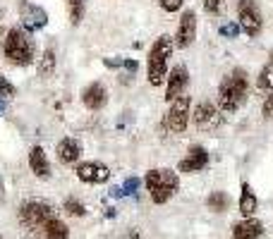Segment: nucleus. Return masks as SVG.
Returning a JSON list of instances; mask_svg holds the SVG:
<instances>
[{"label": "nucleus", "instance_id": "obj_26", "mask_svg": "<svg viewBox=\"0 0 273 239\" xmlns=\"http://www.w3.org/2000/svg\"><path fill=\"white\" fill-rule=\"evenodd\" d=\"M139 184H141V182L137 180V177H130V180H125V184L120 187V191H122V196H132V194H137Z\"/></svg>", "mask_w": 273, "mask_h": 239}, {"label": "nucleus", "instance_id": "obj_16", "mask_svg": "<svg viewBox=\"0 0 273 239\" xmlns=\"http://www.w3.org/2000/svg\"><path fill=\"white\" fill-rule=\"evenodd\" d=\"M29 167H31V172L36 175V177H41V180L51 177V165H48V158H46L41 146H34L29 151Z\"/></svg>", "mask_w": 273, "mask_h": 239}, {"label": "nucleus", "instance_id": "obj_24", "mask_svg": "<svg viewBox=\"0 0 273 239\" xmlns=\"http://www.w3.org/2000/svg\"><path fill=\"white\" fill-rule=\"evenodd\" d=\"M204 3V10L211 12V15H223L225 12V0H201Z\"/></svg>", "mask_w": 273, "mask_h": 239}, {"label": "nucleus", "instance_id": "obj_33", "mask_svg": "<svg viewBox=\"0 0 273 239\" xmlns=\"http://www.w3.org/2000/svg\"><path fill=\"white\" fill-rule=\"evenodd\" d=\"M268 58H271V60H268V62H273V51H271V53H268Z\"/></svg>", "mask_w": 273, "mask_h": 239}, {"label": "nucleus", "instance_id": "obj_9", "mask_svg": "<svg viewBox=\"0 0 273 239\" xmlns=\"http://www.w3.org/2000/svg\"><path fill=\"white\" fill-rule=\"evenodd\" d=\"M197 38V15L194 10H185L182 12V19L177 24V31H175V44L177 48H190Z\"/></svg>", "mask_w": 273, "mask_h": 239}, {"label": "nucleus", "instance_id": "obj_31", "mask_svg": "<svg viewBox=\"0 0 273 239\" xmlns=\"http://www.w3.org/2000/svg\"><path fill=\"white\" fill-rule=\"evenodd\" d=\"M111 194L115 196V199H120V196H122V191H120V187H113V189H111Z\"/></svg>", "mask_w": 273, "mask_h": 239}, {"label": "nucleus", "instance_id": "obj_7", "mask_svg": "<svg viewBox=\"0 0 273 239\" xmlns=\"http://www.w3.org/2000/svg\"><path fill=\"white\" fill-rule=\"evenodd\" d=\"M237 19H240V29L247 34V36H259L261 31V12H259L257 3L254 0H240L237 3Z\"/></svg>", "mask_w": 273, "mask_h": 239}, {"label": "nucleus", "instance_id": "obj_20", "mask_svg": "<svg viewBox=\"0 0 273 239\" xmlns=\"http://www.w3.org/2000/svg\"><path fill=\"white\" fill-rule=\"evenodd\" d=\"M206 206H208V210H214V213H225L230 206V196L225 194V191H214V194L208 196Z\"/></svg>", "mask_w": 273, "mask_h": 239}, {"label": "nucleus", "instance_id": "obj_29", "mask_svg": "<svg viewBox=\"0 0 273 239\" xmlns=\"http://www.w3.org/2000/svg\"><path fill=\"white\" fill-rule=\"evenodd\" d=\"M158 5H161L165 12H177V10L182 8V0H158Z\"/></svg>", "mask_w": 273, "mask_h": 239}, {"label": "nucleus", "instance_id": "obj_11", "mask_svg": "<svg viewBox=\"0 0 273 239\" xmlns=\"http://www.w3.org/2000/svg\"><path fill=\"white\" fill-rule=\"evenodd\" d=\"M77 177L87 184H103L111 177V170L103 165V163H96V160H87L77 167Z\"/></svg>", "mask_w": 273, "mask_h": 239}, {"label": "nucleus", "instance_id": "obj_5", "mask_svg": "<svg viewBox=\"0 0 273 239\" xmlns=\"http://www.w3.org/2000/svg\"><path fill=\"white\" fill-rule=\"evenodd\" d=\"M53 215V206L46 201H38V199H31V201H24L19 206V220H22L24 227L29 230H41Z\"/></svg>", "mask_w": 273, "mask_h": 239}, {"label": "nucleus", "instance_id": "obj_8", "mask_svg": "<svg viewBox=\"0 0 273 239\" xmlns=\"http://www.w3.org/2000/svg\"><path fill=\"white\" fill-rule=\"evenodd\" d=\"M165 79H168V84H165V96H163L165 101L173 103L175 98L185 96V89H187V84H190V72H187L185 65H175Z\"/></svg>", "mask_w": 273, "mask_h": 239}, {"label": "nucleus", "instance_id": "obj_10", "mask_svg": "<svg viewBox=\"0 0 273 239\" xmlns=\"http://www.w3.org/2000/svg\"><path fill=\"white\" fill-rule=\"evenodd\" d=\"M22 31L27 34H34V31H41L48 24V12L44 8H38V5H22Z\"/></svg>", "mask_w": 273, "mask_h": 239}, {"label": "nucleus", "instance_id": "obj_3", "mask_svg": "<svg viewBox=\"0 0 273 239\" xmlns=\"http://www.w3.org/2000/svg\"><path fill=\"white\" fill-rule=\"evenodd\" d=\"M173 55V38L170 36H158L149 51L146 60V77L151 86H161L163 79L168 77V60Z\"/></svg>", "mask_w": 273, "mask_h": 239}, {"label": "nucleus", "instance_id": "obj_34", "mask_svg": "<svg viewBox=\"0 0 273 239\" xmlns=\"http://www.w3.org/2000/svg\"><path fill=\"white\" fill-rule=\"evenodd\" d=\"M0 19H3V8H0Z\"/></svg>", "mask_w": 273, "mask_h": 239}, {"label": "nucleus", "instance_id": "obj_23", "mask_svg": "<svg viewBox=\"0 0 273 239\" xmlns=\"http://www.w3.org/2000/svg\"><path fill=\"white\" fill-rule=\"evenodd\" d=\"M67 8H70V22L79 24L84 17V0H67Z\"/></svg>", "mask_w": 273, "mask_h": 239}, {"label": "nucleus", "instance_id": "obj_13", "mask_svg": "<svg viewBox=\"0 0 273 239\" xmlns=\"http://www.w3.org/2000/svg\"><path fill=\"white\" fill-rule=\"evenodd\" d=\"M81 101H84L87 108L101 110L106 105V101H108V91H106V86L101 81H94V84H89V86L81 91Z\"/></svg>", "mask_w": 273, "mask_h": 239}, {"label": "nucleus", "instance_id": "obj_1", "mask_svg": "<svg viewBox=\"0 0 273 239\" xmlns=\"http://www.w3.org/2000/svg\"><path fill=\"white\" fill-rule=\"evenodd\" d=\"M247 91H249L247 72L237 67L228 77H223L221 86H218V105H221V110H225V113L237 110L247 98Z\"/></svg>", "mask_w": 273, "mask_h": 239}, {"label": "nucleus", "instance_id": "obj_25", "mask_svg": "<svg viewBox=\"0 0 273 239\" xmlns=\"http://www.w3.org/2000/svg\"><path fill=\"white\" fill-rule=\"evenodd\" d=\"M65 210L70 213V215H77V218L87 213V208H84V206H81L77 199H65Z\"/></svg>", "mask_w": 273, "mask_h": 239}, {"label": "nucleus", "instance_id": "obj_30", "mask_svg": "<svg viewBox=\"0 0 273 239\" xmlns=\"http://www.w3.org/2000/svg\"><path fill=\"white\" fill-rule=\"evenodd\" d=\"M261 113H264L266 120H273V94L264 101V108H261Z\"/></svg>", "mask_w": 273, "mask_h": 239}, {"label": "nucleus", "instance_id": "obj_17", "mask_svg": "<svg viewBox=\"0 0 273 239\" xmlns=\"http://www.w3.org/2000/svg\"><path fill=\"white\" fill-rule=\"evenodd\" d=\"M261 232H264V225L259 220L247 218V220H242V223H237L233 227V239H259Z\"/></svg>", "mask_w": 273, "mask_h": 239}, {"label": "nucleus", "instance_id": "obj_2", "mask_svg": "<svg viewBox=\"0 0 273 239\" xmlns=\"http://www.w3.org/2000/svg\"><path fill=\"white\" fill-rule=\"evenodd\" d=\"M144 182H146V189H149V194H151V201L158 203V206L168 203L175 196L177 189H180V177L170 167H163V170L161 167H154V170H149Z\"/></svg>", "mask_w": 273, "mask_h": 239}, {"label": "nucleus", "instance_id": "obj_19", "mask_svg": "<svg viewBox=\"0 0 273 239\" xmlns=\"http://www.w3.org/2000/svg\"><path fill=\"white\" fill-rule=\"evenodd\" d=\"M41 230H44L46 239H67V225L62 220H58V218H51Z\"/></svg>", "mask_w": 273, "mask_h": 239}, {"label": "nucleus", "instance_id": "obj_6", "mask_svg": "<svg viewBox=\"0 0 273 239\" xmlns=\"http://www.w3.org/2000/svg\"><path fill=\"white\" fill-rule=\"evenodd\" d=\"M190 96H180L170 103V110L165 115V129L173 132V134H182L187 129V122H190Z\"/></svg>", "mask_w": 273, "mask_h": 239}, {"label": "nucleus", "instance_id": "obj_27", "mask_svg": "<svg viewBox=\"0 0 273 239\" xmlns=\"http://www.w3.org/2000/svg\"><path fill=\"white\" fill-rule=\"evenodd\" d=\"M221 36H228V38H233V36H237L240 34V24H235V22H230V24H223L221 29Z\"/></svg>", "mask_w": 273, "mask_h": 239}, {"label": "nucleus", "instance_id": "obj_18", "mask_svg": "<svg viewBox=\"0 0 273 239\" xmlns=\"http://www.w3.org/2000/svg\"><path fill=\"white\" fill-rule=\"evenodd\" d=\"M257 208H259L257 194H254L251 187L244 182V184H242V194H240V213H242L244 218H251L254 213H257Z\"/></svg>", "mask_w": 273, "mask_h": 239}, {"label": "nucleus", "instance_id": "obj_4", "mask_svg": "<svg viewBox=\"0 0 273 239\" xmlns=\"http://www.w3.org/2000/svg\"><path fill=\"white\" fill-rule=\"evenodd\" d=\"M3 53H5V60L12 62V65L27 67L34 62V41L29 38V34H24L22 29H10L5 34V41H3Z\"/></svg>", "mask_w": 273, "mask_h": 239}, {"label": "nucleus", "instance_id": "obj_21", "mask_svg": "<svg viewBox=\"0 0 273 239\" xmlns=\"http://www.w3.org/2000/svg\"><path fill=\"white\" fill-rule=\"evenodd\" d=\"M53 70H55V51L48 48V51L44 53L41 62H38V77H51Z\"/></svg>", "mask_w": 273, "mask_h": 239}, {"label": "nucleus", "instance_id": "obj_32", "mask_svg": "<svg viewBox=\"0 0 273 239\" xmlns=\"http://www.w3.org/2000/svg\"><path fill=\"white\" fill-rule=\"evenodd\" d=\"M5 105H8V103H5V98H0V113L5 110Z\"/></svg>", "mask_w": 273, "mask_h": 239}, {"label": "nucleus", "instance_id": "obj_15", "mask_svg": "<svg viewBox=\"0 0 273 239\" xmlns=\"http://www.w3.org/2000/svg\"><path fill=\"white\" fill-rule=\"evenodd\" d=\"M79 156H81V144L77 141V139L65 137L58 144V160H60V163H65V165L77 163V160H79Z\"/></svg>", "mask_w": 273, "mask_h": 239}, {"label": "nucleus", "instance_id": "obj_22", "mask_svg": "<svg viewBox=\"0 0 273 239\" xmlns=\"http://www.w3.org/2000/svg\"><path fill=\"white\" fill-rule=\"evenodd\" d=\"M257 86L264 89V91H273V62L261 67L259 72V79H257Z\"/></svg>", "mask_w": 273, "mask_h": 239}, {"label": "nucleus", "instance_id": "obj_14", "mask_svg": "<svg viewBox=\"0 0 273 239\" xmlns=\"http://www.w3.org/2000/svg\"><path fill=\"white\" fill-rule=\"evenodd\" d=\"M194 124L199 127V129H206V127H214V124H218V110H216V105H211V103H199L197 105V110H194L192 115Z\"/></svg>", "mask_w": 273, "mask_h": 239}, {"label": "nucleus", "instance_id": "obj_12", "mask_svg": "<svg viewBox=\"0 0 273 239\" xmlns=\"http://www.w3.org/2000/svg\"><path fill=\"white\" fill-rule=\"evenodd\" d=\"M206 165H208L206 148H201V146H192L190 153L177 163V170H180V172H199V170H204Z\"/></svg>", "mask_w": 273, "mask_h": 239}, {"label": "nucleus", "instance_id": "obj_35", "mask_svg": "<svg viewBox=\"0 0 273 239\" xmlns=\"http://www.w3.org/2000/svg\"><path fill=\"white\" fill-rule=\"evenodd\" d=\"M0 239H3V237H0Z\"/></svg>", "mask_w": 273, "mask_h": 239}, {"label": "nucleus", "instance_id": "obj_28", "mask_svg": "<svg viewBox=\"0 0 273 239\" xmlns=\"http://www.w3.org/2000/svg\"><path fill=\"white\" fill-rule=\"evenodd\" d=\"M15 94H17V89L5 79V74H0V96H15Z\"/></svg>", "mask_w": 273, "mask_h": 239}]
</instances>
